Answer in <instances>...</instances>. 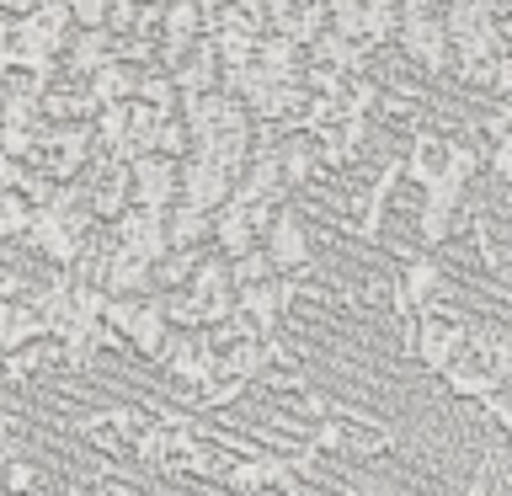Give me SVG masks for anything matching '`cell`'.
I'll use <instances>...</instances> for the list:
<instances>
[{"label": "cell", "instance_id": "1", "mask_svg": "<svg viewBox=\"0 0 512 496\" xmlns=\"http://www.w3.org/2000/svg\"><path fill=\"white\" fill-rule=\"evenodd\" d=\"M128 198L139 208H171L176 203V160L144 150L128 160Z\"/></svg>", "mask_w": 512, "mask_h": 496}]
</instances>
